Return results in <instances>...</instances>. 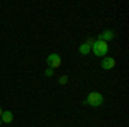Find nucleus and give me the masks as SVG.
Instances as JSON below:
<instances>
[{"instance_id":"2","label":"nucleus","mask_w":129,"mask_h":127,"mask_svg":"<svg viewBox=\"0 0 129 127\" xmlns=\"http://www.w3.org/2000/svg\"><path fill=\"white\" fill-rule=\"evenodd\" d=\"M103 100H105V98H103V95H102V93H98V91H91V93H89L88 95V98H86V103H88L89 107H102V105H103Z\"/></svg>"},{"instance_id":"4","label":"nucleus","mask_w":129,"mask_h":127,"mask_svg":"<svg viewBox=\"0 0 129 127\" xmlns=\"http://www.w3.org/2000/svg\"><path fill=\"white\" fill-rule=\"evenodd\" d=\"M115 67V59H112V57H103L102 59V69H105V70H110V69Z\"/></svg>"},{"instance_id":"10","label":"nucleus","mask_w":129,"mask_h":127,"mask_svg":"<svg viewBox=\"0 0 129 127\" xmlns=\"http://www.w3.org/2000/svg\"><path fill=\"white\" fill-rule=\"evenodd\" d=\"M2 112H4V110H2V107H0V117H2Z\"/></svg>"},{"instance_id":"7","label":"nucleus","mask_w":129,"mask_h":127,"mask_svg":"<svg viewBox=\"0 0 129 127\" xmlns=\"http://www.w3.org/2000/svg\"><path fill=\"white\" fill-rule=\"evenodd\" d=\"M89 52H91V45H89V43L84 41V43H81V45H79V53H81V55H88Z\"/></svg>"},{"instance_id":"8","label":"nucleus","mask_w":129,"mask_h":127,"mask_svg":"<svg viewBox=\"0 0 129 127\" xmlns=\"http://www.w3.org/2000/svg\"><path fill=\"white\" fill-rule=\"evenodd\" d=\"M59 84H62V86L67 84V76H60L59 77Z\"/></svg>"},{"instance_id":"3","label":"nucleus","mask_w":129,"mask_h":127,"mask_svg":"<svg viewBox=\"0 0 129 127\" xmlns=\"http://www.w3.org/2000/svg\"><path fill=\"white\" fill-rule=\"evenodd\" d=\"M47 64H48L50 69H59L60 64H62V59H60L59 53H50L47 57Z\"/></svg>"},{"instance_id":"6","label":"nucleus","mask_w":129,"mask_h":127,"mask_svg":"<svg viewBox=\"0 0 129 127\" xmlns=\"http://www.w3.org/2000/svg\"><path fill=\"white\" fill-rule=\"evenodd\" d=\"M0 120H2V124H10V122L14 120V113H12L10 110H4V112H2Z\"/></svg>"},{"instance_id":"11","label":"nucleus","mask_w":129,"mask_h":127,"mask_svg":"<svg viewBox=\"0 0 129 127\" xmlns=\"http://www.w3.org/2000/svg\"><path fill=\"white\" fill-rule=\"evenodd\" d=\"M0 125H2V120H0Z\"/></svg>"},{"instance_id":"1","label":"nucleus","mask_w":129,"mask_h":127,"mask_svg":"<svg viewBox=\"0 0 129 127\" xmlns=\"http://www.w3.org/2000/svg\"><path fill=\"white\" fill-rule=\"evenodd\" d=\"M91 52H93V55L103 59V57H107V53H109V43H105V41H102V39H95V43L91 45Z\"/></svg>"},{"instance_id":"9","label":"nucleus","mask_w":129,"mask_h":127,"mask_svg":"<svg viewBox=\"0 0 129 127\" xmlns=\"http://www.w3.org/2000/svg\"><path fill=\"white\" fill-rule=\"evenodd\" d=\"M53 72H55V70H53V69H47V70H45V76H47V77H52V76H53Z\"/></svg>"},{"instance_id":"5","label":"nucleus","mask_w":129,"mask_h":127,"mask_svg":"<svg viewBox=\"0 0 129 127\" xmlns=\"http://www.w3.org/2000/svg\"><path fill=\"white\" fill-rule=\"evenodd\" d=\"M114 36H115V33L114 31H110V29H105L102 34L98 36V39H102V41H105V43H109V41H112L114 39Z\"/></svg>"}]
</instances>
